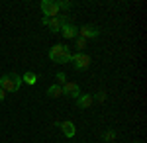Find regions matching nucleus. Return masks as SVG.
<instances>
[{
    "label": "nucleus",
    "instance_id": "nucleus-1",
    "mask_svg": "<svg viewBox=\"0 0 147 143\" xmlns=\"http://www.w3.org/2000/svg\"><path fill=\"white\" fill-rule=\"evenodd\" d=\"M0 88L4 92H18L22 88V75H18V73L2 75L0 77Z\"/></svg>",
    "mask_w": 147,
    "mask_h": 143
},
{
    "label": "nucleus",
    "instance_id": "nucleus-2",
    "mask_svg": "<svg viewBox=\"0 0 147 143\" xmlns=\"http://www.w3.org/2000/svg\"><path fill=\"white\" fill-rule=\"evenodd\" d=\"M59 0H41V14L43 18H57L59 16Z\"/></svg>",
    "mask_w": 147,
    "mask_h": 143
},
{
    "label": "nucleus",
    "instance_id": "nucleus-3",
    "mask_svg": "<svg viewBox=\"0 0 147 143\" xmlns=\"http://www.w3.org/2000/svg\"><path fill=\"white\" fill-rule=\"evenodd\" d=\"M77 71H86L88 67H90L92 59L88 53H73V61H71Z\"/></svg>",
    "mask_w": 147,
    "mask_h": 143
},
{
    "label": "nucleus",
    "instance_id": "nucleus-4",
    "mask_svg": "<svg viewBox=\"0 0 147 143\" xmlns=\"http://www.w3.org/2000/svg\"><path fill=\"white\" fill-rule=\"evenodd\" d=\"M100 35V28H96V26H80L79 28V37L82 39H96Z\"/></svg>",
    "mask_w": 147,
    "mask_h": 143
},
{
    "label": "nucleus",
    "instance_id": "nucleus-5",
    "mask_svg": "<svg viewBox=\"0 0 147 143\" xmlns=\"http://www.w3.org/2000/svg\"><path fill=\"white\" fill-rule=\"evenodd\" d=\"M80 94V86L79 82H71V80H67L65 84H63V96H71V98H79Z\"/></svg>",
    "mask_w": 147,
    "mask_h": 143
},
{
    "label": "nucleus",
    "instance_id": "nucleus-6",
    "mask_svg": "<svg viewBox=\"0 0 147 143\" xmlns=\"http://www.w3.org/2000/svg\"><path fill=\"white\" fill-rule=\"evenodd\" d=\"M69 49V45H65V43H57V45H53L51 49H49V53H47V57L53 61V63H57L61 57H63V53Z\"/></svg>",
    "mask_w": 147,
    "mask_h": 143
},
{
    "label": "nucleus",
    "instance_id": "nucleus-7",
    "mask_svg": "<svg viewBox=\"0 0 147 143\" xmlns=\"http://www.w3.org/2000/svg\"><path fill=\"white\" fill-rule=\"evenodd\" d=\"M59 32H61V35H63L65 39H77V37H79V28H77L73 22L61 26V30H59Z\"/></svg>",
    "mask_w": 147,
    "mask_h": 143
},
{
    "label": "nucleus",
    "instance_id": "nucleus-8",
    "mask_svg": "<svg viewBox=\"0 0 147 143\" xmlns=\"http://www.w3.org/2000/svg\"><path fill=\"white\" fill-rule=\"evenodd\" d=\"M61 132H63V135L65 137H69V139H73L75 135H77V127H75V123L71 120H67V121H61Z\"/></svg>",
    "mask_w": 147,
    "mask_h": 143
},
{
    "label": "nucleus",
    "instance_id": "nucleus-9",
    "mask_svg": "<svg viewBox=\"0 0 147 143\" xmlns=\"http://www.w3.org/2000/svg\"><path fill=\"white\" fill-rule=\"evenodd\" d=\"M41 24L47 26V30H49L51 33H57L59 30H61V24H59L57 18H41Z\"/></svg>",
    "mask_w": 147,
    "mask_h": 143
},
{
    "label": "nucleus",
    "instance_id": "nucleus-10",
    "mask_svg": "<svg viewBox=\"0 0 147 143\" xmlns=\"http://www.w3.org/2000/svg\"><path fill=\"white\" fill-rule=\"evenodd\" d=\"M94 98H92L90 94H80L79 98H77V106H79L80 110H86V108H90Z\"/></svg>",
    "mask_w": 147,
    "mask_h": 143
},
{
    "label": "nucleus",
    "instance_id": "nucleus-11",
    "mask_svg": "<svg viewBox=\"0 0 147 143\" xmlns=\"http://www.w3.org/2000/svg\"><path fill=\"white\" fill-rule=\"evenodd\" d=\"M47 96L49 98H59V96H63V86H59V84H51V86L47 88Z\"/></svg>",
    "mask_w": 147,
    "mask_h": 143
},
{
    "label": "nucleus",
    "instance_id": "nucleus-12",
    "mask_svg": "<svg viewBox=\"0 0 147 143\" xmlns=\"http://www.w3.org/2000/svg\"><path fill=\"white\" fill-rule=\"evenodd\" d=\"M22 82L30 84V86H34L35 82H37V75H35V73H32V71H28L26 75H22Z\"/></svg>",
    "mask_w": 147,
    "mask_h": 143
},
{
    "label": "nucleus",
    "instance_id": "nucleus-13",
    "mask_svg": "<svg viewBox=\"0 0 147 143\" xmlns=\"http://www.w3.org/2000/svg\"><path fill=\"white\" fill-rule=\"evenodd\" d=\"M116 135H118V133H116V130H106V132L102 133V141H114V139H116Z\"/></svg>",
    "mask_w": 147,
    "mask_h": 143
},
{
    "label": "nucleus",
    "instance_id": "nucleus-14",
    "mask_svg": "<svg viewBox=\"0 0 147 143\" xmlns=\"http://www.w3.org/2000/svg\"><path fill=\"white\" fill-rule=\"evenodd\" d=\"M71 61H73V51H71V49H67V51L63 53V57H61L57 63H59V65H65V63H71Z\"/></svg>",
    "mask_w": 147,
    "mask_h": 143
},
{
    "label": "nucleus",
    "instance_id": "nucleus-15",
    "mask_svg": "<svg viewBox=\"0 0 147 143\" xmlns=\"http://www.w3.org/2000/svg\"><path fill=\"white\" fill-rule=\"evenodd\" d=\"M75 41H77V49H79V53H84V49H86V43H88V41L82 39V37H77Z\"/></svg>",
    "mask_w": 147,
    "mask_h": 143
},
{
    "label": "nucleus",
    "instance_id": "nucleus-16",
    "mask_svg": "<svg viewBox=\"0 0 147 143\" xmlns=\"http://www.w3.org/2000/svg\"><path fill=\"white\" fill-rule=\"evenodd\" d=\"M92 98L96 100V102H104V100L108 98V94H106L104 90H98V92H96V96H92Z\"/></svg>",
    "mask_w": 147,
    "mask_h": 143
},
{
    "label": "nucleus",
    "instance_id": "nucleus-17",
    "mask_svg": "<svg viewBox=\"0 0 147 143\" xmlns=\"http://www.w3.org/2000/svg\"><path fill=\"white\" fill-rule=\"evenodd\" d=\"M65 82H67V75H65V73H57V84L63 86Z\"/></svg>",
    "mask_w": 147,
    "mask_h": 143
},
{
    "label": "nucleus",
    "instance_id": "nucleus-18",
    "mask_svg": "<svg viewBox=\"0 0 147 143\" xmlns=\"http://www.w3.org/2000/svg\"><path fill=\"white\" fill-rule=\"evenodd\" d=\"M71 6H73V4H71L69 0H61V2H59V10H69Z\"/></svg>",
    "mask_w": 147,
    "mask_h": 143
},
{
    "label": "nucleus",
    "instance_id": "nucleus-19",
    "mask_svg": "<svg viewBox=\"0 0 147 143\" xmlns=\"http://www.w3.org/2000/svg\"><path fill=\"white\" fill-rule=\"evenodd\" d=\"M4 98H6V92H4V90H2V88H0V104H2V102H4Z\"/></svg>",
    "mask_w": 147,
    "mask_h": 143
}]
</instances>
